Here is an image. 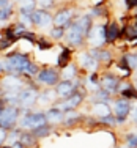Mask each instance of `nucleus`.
I'll use <instances>...</instances> for the list:
<instances>
[{
	"label": "nucleus",
	"mask_w": 137,
	"mask_h": 148,
	"mask_svg": "<svg viewBox=\"0 0 137 148\" xmlns=\"http://www.w3.org/2000/svg\"><path fill=\"white\" fill-rule=\"evenodd\" d=\"M57 99L58 98H57V95H55L54 88H41L40 93H38V98H36V107L44 110V109L54 106Z\"/></svg>",
	"instance_id": "18"
},
{
	"label": "nucleus",
	"mask_w": 137,
	"mask_h": 148,
	"mask_svg": "<svg viewBox=\"0 0 137 148\" xmlns=\"http://www.w3.org/2000/svg\"><path fill=\"white\" fill-rule=\"evenodd\" d=\"M88 54L93 58L98 60V63L101 65V69H109L112 66V63L115 62L114 52H112L110 46H103V47H87Z\"/></svg>",
	"instance_id": "12"
},
{
	"label": "nucleus",
	"mask_w": 137,
	"mask_h": 148,
	"mask_svg": "<svg viewBox=\"0 0 137 148\" xmlns=\"http://www.w3.org/2000/svg\"><path fill=\"white\" fill-rule=\"evenodd\" d=\"M5 106H6V103H5V101H3V98L0 96V114H2V110H3V109H5Z\"/></svg>",
	"instance_id": "41"
},
{
	"label": "nucleus",
	"mask_w": 137,
	"mask_h": 148,
	"mask_svg": "<svg viewBox=\"0 0 137 148\" xmlns=\"http://www.w3.org/2000/svg\"><path fill=\"white\" fill-rule=\"evenodd\" d=\"M118 96L126 98V99H129V101H137V87L134 84H131V85L126 87L125 90H121L120 93H118Z\"/></svg>",
	"instance_id": "33"
},
{
	"label": "nucleus",
	"mask_w": 137,
	"mask_h": 148,
	"mask_svg": "<svg viewBox=\"0 0 137 148\" xmlns=\"http://www.w3.org/2000/svg\"><path fill=\"white\" fill-rule=\"evenodd\" d=\"M106 22L107 21H95L91 30L87 35V47H103L106 44Z\"/></svg>",
	"instance_id": "7"
},
{
	"label": "nucleus",
	"mask_w": 137,
	"mask_h": 148,
	"mask_svg": "<svg viewBox=\"0 0 137 148\" xmlns=\"http://www.w3.org/2000/svg\"><path fill=\"white\" fill-rule=\"evenodd\" d=\"M80 76H85V74L80 71V68H79V65L76 63V60H74V62H71L68 66H65V68L60 69V77H62V79L74 80V79H77V77H80Z\"/></svg>",
	"instance_id": "22"
},
{
	"label": "nucleus",
	"mask_w": 137,
	"mask_h": 148,
	"mask_svg": "<svg viewBox=\"0 0 137 148\" xmlns=\"http://www.w3.org/2000/svg\"><path fill=\"white\" fill-rule=\"evenodd\" d=\"M13 2H14V0H13Z\"/></svg>",
	"instance_id": "45"
},
{
	"label": "nucleus",
	"mask_w": 137,
	"mask_h": 148,
	"mask_svg": "<svg viewBox=\"0 0 137 148\" xmlns=\"http://www.w3.org/2000/svg\"><path fill=\"white\" fill-rule=\"evenodd\" d=\"M112 98H114V95H110L109 91L103 90V88H98L95 91H91L88 95V98H87V103L91 104V103H110Z\"/></svg>",
	"instance_id": "25"
},
{
	"label": "nucleus",
	"mask_w": 137,
	"mask_h": 148,
	"mask_svg": "<svg viewBox=\"0 0 137 148\" xmlns=\"http://www.w3.org/2000/svg\"><path fill=\"white\" fill-rule=\"evenodd\" d=\"M44 114H46V118H47V123H51V125H54L57 128V126L62 125L65 112L58 106H51V107L44 109Z\"/></svg>",
	"instance_id": "21"
},
{
	"label": "nucleus",
	"mask_w": 137,
	"mask_h": 148,
	"mask_svg": "<svg viewBox=\"0 0 137 148\" xmlns=\"http://www.w3.org/2000/svg\"><path fill=\"white\" fill-rule=\"evenodd\" d=\"M25 87V77L17 74H5L0 79V93H19Z\"/></svg>",
	"instance_id": "10"
},
{
	"label": "nucleus",
	"mask_w": 137,
	"mask_h": 148,
	"mask_svg": "<svg viewBox=\"0 0 137 148\" xmlns=\"http://www.w3.org/2000/svg\"><path fill=\"white\" fill-rule=\"evenodd\" d=\"M120 77L117 74H114L110 69H101L99 71V88L109 91L110 95L117 96L118 84H120Z\"/></svg>",
	"instance_id": "14"
},
{
	"label": "nucleus",
	"mask_w": 137,
	"mask_h": 148,
	"mask_svg": "<svg viewBox=\"0 0 137 148\" xmlns=\"http://www.w3.org/2000/svg\"><path fill=\"white\" fill-rule=\"evenodd\" d=\"M63 44L73 47L74 51H80V49L87 47V38L85 35L80 32V29L76 25L74 22H71L66 27L65 32V38H63Z\"/></svg>",
	"instance_id": "6"
},
{
	"label": "nucleus",
	"mask_w": 137,
	"mask_h": 148,
	"mask_svg": "<svg viewBox=\"0 0 137 148\" xmlns=\"http://www.w3.org/2000/svg\"><path fill=\"white\" fill-rule=\"evenodd\" d=\"M38 32L36 30H33V29H27V30H24L22 33L17 36V40H24V41H29V43L32 44H35L36 43V38H38Z\"/></svg>",
	"instance_id": "34"
},
{
	"label": "nucleus",
	"mask_w": 137,
	"mask_h": 148,
	"mask_svg": "<svg viewBox=\"0 0 137 148\" xmlns=\"http://www.w3.org/2000/svg\"><path fill=\"white\" fill-rule=\"evenodd\" d=\"M73 22L76 24L77 27L80 29V32H82L84 35H85V38H87V35H88V32L91 30V27H93V24H95V19L91 17L88 13H82L80 11L79 14H77L74 19H73Z\"/></svg>",
	"instance_id": "19"
},
{
	"label": "nucleus",
	"mask_w": 137,
	"mask_h": 148,
	"mask_svg": "<svg viewBox=\"0 0 137 148\" xmlns=\"http://www.w3.org/2000/svg\"><path fill=\"white\" fill-rule=\"evenodd\" d=\"M96 118L101 128H117V118H115L114 114L104 115V117H96Z\"/></svg>",
	"instance_id": "32"
},
{
	"label": "nucleus",
	"mask_w": 137,
	"mask_h": 148,
	"mask_svg": "<svg viewBox=\"0 0 137 148\" xmlns=\"http://www.w3.org/2000/svg\"><path fill=\"white\" fill-rule=\"evenodd\" d=\"M74 60H76V63L79 65L80 71H82L84 74H87V73H95V71H101V65L98 63L96 58H93V57L88 54L87 47H85V49H80V51H76Z\"/></svg>",
	"instance_id": "9"
},
{
	"label": "nucleus",
	"mask_w": 137,
	"mask_h": 148,
	"mask_svg": "<svg viewBox=\"0 0 137 148\" xmlns=\"http://www.w3.org/2000/svg\"><path fill=\"white\" fill-rule=\"evenodd\" d=\"M131 17H132V21H134V22L137 24V10H134V13L131 14Z\"/></svg>",
	"instance_id": "42"
},
{
	"label": "nucleus",
	"mask_w": 137,
	"mask_h": 148,
	"mask_svg": "<svg viewBox=\"0 0 137 148\" xmlns=\"http://www.w3.org/2000/svg\"><path fill=\"white\" fill-rule=\"evenodd\" d=\"M52 25H54L52 11L44 8H36L32 13V27H33V30H49Z\"/></svg>",
	"instance_id": "11"
},
{
	"label": "nucleus",
	"mask_w": 137,
	"mask_h": 148,
	"mask_svg": "<svg viewBox=\"0 0 137 148\" xmlns=\"http://www.w3.org/2000/svg\"><path fill=\"white\" fill-rule=\"evenodd\" d=\"M63 2H65V0H63Z\"/></svg>",
	"instance_id": "46"
},
{
	"label": "nucleus",
	"mask_w": 137,
	"mask_h": 148,
	"mask_svg": "<svg viewBox=\"0 0 137 148\" xmlns=\"http://www.w3.org/2000/svg\"><path fill=\"white\" fill-rule=\"evenodd\" d=\"M80 77H77L74 80H66V79H62L57 85L54 87L55 90V95H57L58 99H65L68 98L69 95H73L76 91V87H77V82H79Z\"/></svg>",
	"instance_id": "16"
},
{
	"label": "nucleus",
	"mask_w": 137,
	"mask_h": 148,
	"mask_svg": "<svg viewBox=\"0 0 137 148\" xmlns=\"http://www.w3.org/2000/svg\"><path fill=\"white\" fill-rule=\"evenodd\" d=\"M47 123V118H46V114L43 109H32V110L27 112H21V118H19V126L24 131H32V129L38 128L41 125H46Z\"/></svg>",
	"instance_id": "3"
},
{
	"label": "nucleus",
	"mask_w": 137,
	"mask_h": 148,
	"mask_svg": "<svg viewBox=\"0 0 137 148\" xmlns=\"http://www.w3.org/2000/svg\"><path fill=\"white\" fill-rule=\"evenodd\" d=\"M65 32L66 29L65 27H58V25H52L51 29L47 30V36L51 38L52 41H55V43H62L63 41V38H65Z\"/></svg>",
	"instance_id": "31"
},
{
	"label": "nucleus",
	"mask_w": 137,
	"mask_h": 148,
	"mask_svg": "<svg viewBox=\"0 0 137 148\" xmlns=\"http://www.w3.org/2000/svg\"><path fill=\"white\" fill-rule=\"evenodd\" d=\"M11 148H25V147H24L22 143L17 140V142H13V143H11Z\"/></svg>",
	"instance_id": "40"
},
{
	"label": "nucleus",
	"mask_w": 137,
	"mask_h": 148,
	"mask_svg": "<svg viewBox=\"0 0 137 148\" xmlns=\"http://www.w3.org/2000/svg\"><path fill=\"white\" fill-rule=\"evenodd\" d=\"M57 44L58 43L52 41L47 35H38L36 43H35V47H36V51H40V52H49V51H52Z\"/></svg>",
	"instance_id": "26"
},
{
	"label": "nucleus",
	"mask_w": 137,
	"mask_h": 148,
	"mask_svg": "<svg viewBox=\"0 0 137 148\" xmlns=\"http://www.w3.org/2000/svg\"><path fill=\"white\" fill-rule=\"evenodd\" d=\"M60 46V52L57 54V58H55V65L58 69L65 68V66H68L71 62H74V55H76V51L73 47H69V46L63 44V43H58Z\"/></svg>",
	"instance_id": "15"
},
{
	"label": "nucleus",
	"mask_w": 137,
	"mask_h": 148,
	"mask_svg": "<svg viewBox=\"0 0 137 148\" xmlns=\"http://www.w3.org/2000/svg\"><path fill=\"white\" fill-rule=\"evenodd\" d=\"M5 74H6V65H5V60H3V57L0 55V79H2Z\"/></svg>",
	"instance_id": "38"
},
{
	"label": "nucleus",
	"mask_w": 137,
	"mask_h": 148,
	"mask_svg": "<svg viewBox=\"0 0 137 148\" xmlns=\"http://www.w3.org/2000/svg\"><path fill=\"white\" fill-rule=\"evenodd\" d=\"M54 132H55V126L51 125V123H46V125H41V126H38V128L32 129V134L40 140L47 139V137L52 136Z\"/></svg>",
	"instance_id": "28"
},
{
	"label": "nucleus",
	"mask_w": 137,
	"mask_h": 148,
	"mask_svg": "<svg viewBox=\"0 0 137 148\" xmlns=\"http://www.w3.org/2000/svg\"><path fill=\"white\" fill-rule=\"evenodd\" d=\"M87 13L93 17L95 21H109L110 19V10L107 5H101V6H88Z\"/></svg>",
	"instance_id": "24"
},
{
	"label": "nucleus",
	"mask_w": 137,
	"mask_h": 148,
	"mask_svg": "<svg viewBox=\"0 0 137 148\" xmlns=\"http://www.w3.org/2000/svg\"><path fill=\"white\" fill-rule=\"evenodd\" d=\"M79 13H80V10H79V5H77V3L65 0V2L60 3V5L52 11V16H54V25L65 27L66 29Z\"/></svg>",
	"instance_id": "2"
},
{
	"label": "nucleus",
	"mask_w": 137,
	"mask_h": 148,
	"mask_svg": "<svg viewBox=\"0 0 137 148\" xmlns=\"http://www.w3.org/2000/svg\"><path fill=\"white\" fill-rule=\"evenodd\" d=\"M35 80L40 84L41 88H54L62 80L60 69L54 65H41L40 71L35 76Z\"/></svg>",
	"instance_id": "4"
},
{
	"label": "nucleus",
	"mask_w": 137,
	"mask_h": 148,
	"mask_svg": "<svg viewBox=\"0 0 137 148\" xmlns=\"http://www.w3.org/2000/svg\"><path fill=\"white\" fill-rule=\"evenodd\" d=\"M38 90H33L30 87H24L17 93V106L21 112H27L32 109H36V98H38Z\"/></svg>",
	"instance_id": "13"
},
{
	"label": "nucleus",
	"mask_w": 137,
	"mask_h": 148,
	"mask_svg": "<svg viewBox=\"0 0 137 148\" xmlns=\"http://www.w3.org/2000/svg\"><path fill=\"white\" fill-rule=\"evenodd\" d=\"M21 132H22V129L17 126V128L14 129H11V131H8V136H6V143L8 145H11L13 142H17L19 140V137H21Z\"/></svg>",
	"instance_id": "36"
},
{
	"label": "nucleus",
	"mask_w": 137,
	"mask_h": 148,
	"mask_svg": "<svg viewBox=\"0 0 137 148\" xmlns=\"http://www.w3.org/2000/svg\"><path fill=\"white\" fill-rule=\"evenodd\" d=\"M21 118V109L19 106H13V104H6L5 109L0 114V128L11 131V129L17 128V123Z\"/></svg>",
	"instance_id": "8"
},
{
	"label": "nucleus",
	"mask_w": 137,
	"mask_h": 148,
	"mask_svg": "<svg viewBox=\"0 0 137 148\" xmlns=\"http://www.w3.org/2000/svg\"><path fill=\"white\" fill-rule=\"evenodd\" d=\"M6 136H8V131L0 128V145H5L6 143Z\"/></svg>",
	"instance_id": "39"
},
{
	"label": "nucleus",
	"mask_w": 137,
	"mask_h": 148,
	"mask_svg": "<svg viewBox=\"0 0 137 148\" xmlns=\"http://www.w3.org/2000/svg\"><path fill=\"white\" fill-rule=\"evenodd\" d=\"M120 29L121 24L117 19H109L106 22V44L115 46L117 41L120 40Z\"/></svg>",
	"instance_id": "17"
},
{
	"label": "nucleus",
	"mask_w": 137,
	"mask_h": 148,
	"mask_svg": "<svg viewBox=\"0 0 137 148\" xmlns=\"http://www.w3.org/2000/svg\"><path fill=\"white\" fill-rule=\"evenodd\" d=\"M110 110L117 118V126H121L129 120V115H131V110H132V101L117 95L110 101Z\"/></svg>",
	"instance_id": "5"
},
{
	"label": "nucleus",
	"mask_w": 137,
	"mask_h": 148,
	"mask_svg": "<svg viewBox=\"0 0 137 148\" xmlns=\"http://www.w3.org/2000/svg\"><path fill=\"white\" fill-rule=\"evenodd\" d=\"M88 110L90 115H93V117H104V115L112 114L110 103H91Z\"/></svg>",
	"instance_id": "27"
},
{
	"label": "nucleus",
	"mask_w": 137,
	"mask_h": 148,
	"mask_svg": "<svg viewBox=\"0 0 137 148\" xmlns=\"http://www.w3.org/2000/svg\"><path fill=\"white\" fill-rule=\"evenodd\" d=\"M19 142L25 148H38L40 147V139H36V137L32 134V131H24L22 129L21 137H19Z\"/></svg>",
	"instance_id": "29"
},
{
	"label": "nucleus",
	"mask_w": 137,
	"mask_h": 148,
	"mask_svg": "<svg viewBox=\"0 0 137 148\" xmlns=\"http://www.w3.org/2000/svg\"><path fill=\"white\" fill-rule=\"evenodd\" d=\"M123 145L126 148H137V132H128L123 137Z\"/></svg>",
	"instance_id": "35"
},
{
	"label": "nucleus",
	"mask_w": 137,
	"mask_h": 148,
	"mask_svg": "<svg viewBox=\"0 0 137 148\" xmlns=\"http://www.w3.org/2000/svg\"><path fill=\"white\" fill-rule=\"evenodd\" d=\"M88 6H101V5H107V0H87Z\"/></svg>",
	"instance_id": "37"
},
{
	"label": "nucleus",
	"mask_w": 137,
	"mask_h": 148,
	"mask_svg": "<svg viewBox=\"0 0 137 148\" xmlns=\"http://www.w3.org/2000/svg\"><path fill=\"white\" fill-rule=\"evenodd\" d=\"M16 14H17V11H16L14 2H11L10 5L0 8V27L6 25V24H10V22H13V21L16 19Z\"/></svg>",
	"instance_id": "23"
},
{
	"label": "nucleus",
	"mask_w": 137,
	"mask_h": 148,
	"mask_svg": "<svg viewBox=\"0 0 137 148\" xmlns=\"http://www.w3.org/2000/svg\"><path fill=\"white\" fill-rule=\"evenodd\" d=\"M82 120H84V114H80L79 110H66L60 126H63V128H76V126L82 125Z\"/></svg>",
	"instance_id": "20"
},
{
	"label": "nucleus",
	"mask_w": 137,
	"mask_h": 148,
	"mask_svg": "<svg viewBox=\"0 0 137 148\" xmlns=\"http://www.w3.org/2000/svg\"><path fill=\"white\" fill-rule=\"evenodd\" d=\"M5 60L6 65V74H17V76H22L25 66L29 65V62L33 57L32 54H25V52H21L17 49L13 47L11 51L5 52V54H0Z\"/></svg>",
	"instance_id": "1"
},
{
	"label": "nucleus",
	"mask_w": 137,
	"mask_h": 148,
	"mask_svg": "<svg viewBox=\"0 0 137 148\" xmlns=\"http://www.w3.org/2000/svg\"><path fill=\"white\" fill-rule=\"evenodd\" d=\"M17 13H33L38 8L36 0H14Z\"/></svg>",
	"instance_id": "30"
},
{
	"label": "nucleus",
	"mask_w": 137,
	"mask_h": 148,
	"mask_svg": "<svg viewBox=\"0 0 137 148\" xmlns=\"http://www.w3.org/2000/svg\"><path fill=\"white\" fill-rule=\"evenodd\" d=\"M0 148H11V145H8V143H5V145H0Z\"/></svg>",
	"instance_id": "43"
},
{
	"label": "nucleus",
	"mask_w": 137,
	"mask_h": 148,
	"mask_svg": "<svg viewBox=\"0 0 137 148\" xmlns=\"http://www.w3.org/2000/svg\"><path fill=\"white\" fill-rule=\"evenodd\" d=\"M136 73H137V71H136Z\"/></svg>",
	"instance_id": "47"
},
{
	"label": "nucleus",
	"mask_w": 137,
	"mask_h": 148,
	"mask_svg": "<svg viewBox=\"0 0 137 148\" xmlns=\"http://www.w3.org/2000/svg\"><path fill=\"white\" fill-rule=\"evenodd\" d=\"M69 2H73V3H79V2H82V0H69Z\"/></svg>",
	"instance_id": "44"
}]
</instances>
